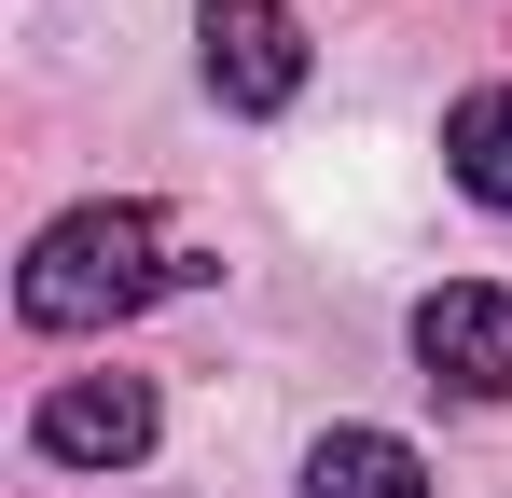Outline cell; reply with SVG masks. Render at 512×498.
I'll list each match as a JSON object with an SVG mask.
<instances>
[{"mask_svg":"<svg viewBox=\"0 0 512 498\" xmlns=\"http://www.w3.org/2000/svg\"><path fill=\"white\" fill-rule=\"evenodd\" d=\"M167 277H194V263H167V222L111 194V208H70V222L28 236L14 319H28V332H111V319H139Z\"/></svg>","mask_w":512,"mask_h":498,"instance_id":"obj_1","label":"cell"},{"mask_svg":"<svg viewBox=\"0 0 512 498\" xmlns=\"http://www.w3.org/2000/svg\"><path fill=\"white\" fill-rule=\"evenodd\" d=\"M416 360L457 388V402H512V291L499 277H443L416 305Z\"/></svg>","mask_w":512,"mask_h":498,"instance_id":"obj_4","label":"cell"},{"mask_svg":"<svg viewBox=\"0 0 512 498\" xmlns=\"http://www.w3.org/2000/svg\"><path fill=\"white\" fill-rule=\"evenodd\" d=\"M305 498H429V457L402 443V429H319Z\"/></svg>","mask_w":512,"mask_h":498,"instance_id":"obj_5","label":"cell"},{"mask_svg":"<svg viewBox=\"0 0 512 498\" xmlns=\"http://www.w3.org/2000/svg\"><path fill=\"white\" fill-rule=\"evenodd\" d=\"M28 443H42L56 471H139V457H153V388H139V374H70V388H42Z\"/></svg>","mask_w":512,"mask_h":498,"instance_id":"obj_2","label":"cell"},{"mask_svg":"<svg viewBox=\"0 0 512 498\" xmlns=\"http://www.w3.org/2000/svg\"><path fill=\"white\" fill-rule=\"evenodd\" d=\"M194 42H208V97H222V111H291V97H305V28H291L277 0H208Z\"/></svg>","mask_w":512,"mask_h":498,"instance_id":"obj_3","label":"cell"},{"mask_svg":"<svg viewBox=\"0 0 512 498\" xmlns=\"http://www.w3.org/2000/svg\"><path fill=\"white\" fill-rule=\"evenodd\" d=\"M443 166H457L471 208H512V83H485V97L443 111Z\"/></svg>","mask_w":512,"mask_h":498,"instance_id":"obj_6","label":"cell"}]
</instances>
